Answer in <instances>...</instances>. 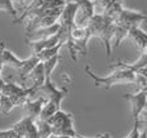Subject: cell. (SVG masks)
<instances>
[{
  "label": "cell",
  "instance_id": "6da1fadb",
  "mask_svg": "<svg viewBox=\"0 0 147 138\" xmlns=\"http://www.w3.org/2000/svg\"><path fill=\"white\" fill-rule=\"evenodd\" d=\"M112 72L107 76H98L92 71L90 66L86 65L85 66V72L88 76L94 81L96 87H103L106 89H110L111 87L116 84H121V83H129V84H134L136 79H137V74L130 70L127 69H111Z\"/></svg>",
  "mask_w": 147,
  "mask_h": 138
},
{
  "label": "cell",
  "instance_id": "d6986e66",
  "mask_svg": "<svg viewBox=\"0 0 147 138\" xmlns=\"http://www.w3.org/2000/svg\"><path fill=\"white\" fill-rule=\"evenodd\" d=\"M75 138H88V137H83V136H80V134H78ZM97 138H111V136H110V133H105V134H101V136Z\"/></svg>",
  "mask_w": 147,
  "mask_h": 138
},
{
  "label": "cell",
  "instance_id": "44dd1931",
  "mask_svg": "<svg viewBox=\"0 0 147 138\" xmlns=\"http://www.w3.org/2000/svg\"><path fill=\"white\" fill-rule=\"evenodd\" d=\"M4 84H5V81L1 79V76H0V92H1V89H3V87H4Z\"/></svg>",
  "mask_w": 147,
  "mask_h": 138
},
{
  "label": "cell",
  "instance_id": "7402d4cb",
  "mask_svg": "<svg viewBox=\"0 0 147 138\" xmlns=\"http://www.w3.org/2000/svg\"><path fill=\"white\" fill-rule=\"evenodd\" d=\"M49 138H70V137H62V136H51Z\"/></svg>",
  "mask_w": 147,
  "mask_h": 138
},
{
  "label": "cell",
  "instance_id": "52a82bcc",
  "mask_svg": "<svg viewBox=\"0 0 147 138\" xmlns=\"http://www.w3.org/2000/svg\"><path fill=\"white\" fill-rule=\"evenodd\" d=\"M146 20V15L141 12H134V10L124 9L123 8L117 15L114 18V22L123 23V25L128 26V27H133V26H140L141 22Z\"/></svg>",
  "mask_w": 147,
  "mask_h": 138
},
{
  "label": "cell",
  "instance_id": "4fadbf2b",
  "mask_svg": "<svg viewBox=\"0 0 147 138\" xmlns=\"http://www.w3.org/2000/svg\"><path fill=\"white\" fill-rule=\"evenodd\" d=\"M114 25L115 27H114V36H112V39H115V45L119 46L121 44V41L128 36V31H129L130 27L117 22H114Z\"/></svg>",
  "mask_w": 147,
  "mask_h": 138
},
{
  "label": "cell",
  "instance_id": "9c48e42d",
  "mask_svg": "<svg viewBox=\"0 0 147 138\" xmlns=\"http://www.w3.org/2000/svg\"><path fill=\"white\" fill-rule=\"evenodd\" d=\"M45 102H47L45 97H40L35 101L28 100L27 102L22 106L23 111H25V116L26 118L32 119V120L35 121L36 119H39V115H40V112H41V108H43V106L45 105Z\"/></svg>",
  "mask_w": 147,
  "mask_h": 138
},
{
  "label": "cell",
  "instance_id": "3957f363",
  "mask_svg": "<svg viewBox=\"0 0 147 138\" xmlns=\"http://www.w3.org/2000/svg\"><path fill=\"white\" fill-rule=\"evenodd\" d=\"M74 116L71 112H65L62 110H58L45 120L51 127L52 136H62L75 138L78 133L74 129Z\"/></svg>",
  "mask_w": 147,
  "mask_h": 138
},
{
  "label": "cell",
  "instance_id": "5b68a950",
  "mask_svg": "<svg viewBox=\"0 0 147 138\" xmlns=\"http://www.w3.org/2000/svg\"><path fill=\"white\" fill-rule=\"evenodd\" d=\"M26 41H27V44L30 45L32 54H38V53H40V52L45 50V49L53 48V46L58 45V44H62V38L58 31V32L54 34V35L47 36V38H41L40 40H28V39H26Z\"/></svg>",
  "mask_w": 147,
  "mask_h": 138
},
{
  "label": "cell",
  "instance_id": "8fae6325",
  "mask_svg": "<svg viewBox=\"0 0 147 138\" xmlns=\"http://www.w3.org/2000/svg\"><path fill=\"white\" fill-rule=\"evenodd\" d=\"M27 80H31V87L38 89V92H39V88L44 84V80H45L43 63H38L35 67H34L32 71L28 74Z\"/></svg>",
  "mask_w": 147,
  "mask_h": 138
},
{
  "label": "cell",
  "instance_id": "30bf717a",
  "mask_svg": "<svg viewBox=\"0 0 147 138\" xmlns=\"http://www.w3.org/2000/svg\"><path fill=\"white\" fill-rule=\"evenodd\" d=\"M133 43L137 45V48L141 49V52L147 50V35L143 30H141L140 26H133L128 31V36Z\"/></svg>",
  "mask_w": 147,
  "mask_h": 138
},
{
  "label": "cell",
  "instance_id": "ac0fdd59",
  "mask_svg": "<svg viewBox=\"0 0 147 138\" xmlns=\"http://www.w3.org/2000/svg\"><path fill=\"white\" fill-rule=\"evenodd\" d=\"M5 50V44L4 41H0V75L3 71V66H4V62H3V53Z\"/></svg>",
  "mask_w": 147,
  "mask_h": 138
},
{
  "label": "cell",
  "instance_id": "277c9868",
  "mask_svg": "<svg viewBox=\"0 0 147 138\" xmlns=\"http://www.w3.org/2000/svg\"><path fill=\"white\" fill-rule=\"evenodd\" d=\"M124 100H128L130 102V108H132V116L133 120L140 119L146 112V100L147 94L146 90H140L136 94H125L123 96Z\"/></svg>",
  "mask_w": 147,
  "mask_h": 138
},
{
  "label": "cell",
  "instance_id": "e0dca14e",
  "mask_svg": "<svg viewBox=\"0 0 147 138\" xmlns=\"http://www.w3.org/2000/svg\"><path fill=\"white\" fill-rule=\"evenodd\" d=\"M12 4L17 12H23L26 8V0H12Z\"/></svg>",
  "mask_w": 147,
  "mask_h": 138
},
{
  "label": "cell",
  "instance_id": "ffe728a7",
  "mask_svg": "<svg viewBox=\"0 0 147 138\" xmlns=\"http://www.w3.org/2000/svg\"><path fill=\"white\" fill-rule=\"evenodd\" d=\"M140 138H147V129H146V127H142V132L140 133Z\"/></svg>",
  "mask_w": 147,
  "mask_h": 138
},
{
  "label": "cell",
  "instance_id": "8992f818",
  "mask_svg": "<svg viewBox=\"0 0 147 138\" xmlns=\"http://www.w3.org/2000/svg\"><path fill=\"white\" fill-rule=\"evenodd\" d=\"M12 129L14 131L17 138H40L34 120L30 118H26V116H23V119L16 123Z\"/></svg>",
  "mask_w": 147,
  "mask_h": 138
},
{
  "label": "cell",
  "instance_id": "5bb4252c",
  "mask_svg": "<svg viewBox=\"0 0 147 138\" xmlns=\"http://www.w3.org/2000/svg\"><path fill=\"white\" fill-rule=\"evenodd\" d=\"M62 46H63V44H58V45L53 46V48L45 49V50L40 52V53H38V54H34V56H36V57H38L39 62H40V63H43V62L48 61L49 58H52V57H54V56H58V54H59V50H61V48H62Z\"/></svg>",
  "mask_w": 147,
  "mask_h": 138
},
{
  "label": "cell",
  "instance_id": "9a60e30c",
  "mask_svg": "<svg viewBox=\"0 0 147 138\" xmlns=\"http://www.w3.org/2000/svg\"><path fill=\"white\" fill-rule=\"evenodd\" d=\"M35 127H36V131H38V134L40 138H49L52 136V132H51V127L47 121L40 120V119H36L35 121Z\"/></svg>",
  "mask_w": 147,
  "mask_h": 138
},
{
  "label": "cell",
  "instance_id": "2e32d148",
  "mask_svg": "<svg viewBox=\"0 0 147 138\" xmlns=\"http://www.w3.org/2000/svg\"><path fill=\"white\" fill-rule=\"evenodd\" d=\"M0 10L8 13V14L12 15L14 20L18 17V12L16 10V8L13 7L12 0H0Z\"/></svg>",
  "mask_w": 147,
  "mask_h": 138
},
{
  "label": "cell",
  "instance_id": "7a4b0ae2",
  "mask_svg": "<svg viewBox=\"0 0 147 138\" xmlns=\"http://www.w3.org/2000/svg\"><path fill=\"white\" fill-rule=\"evenodd\" d=\"M3 62L4 65L12 67L17 71V77H18V85L26 88V83H27V76L32 69L36 66L38 63H40L38 59V57L31 54V57L26 59H20L17 56L12 53L10 50L5 49L4 53H3Z\"/></svg>",
  "mask_w": 147,
  "mask_h": 138
},
{
  "label": "cell",
  "instance_id": "7c38bea8",
  "mask_svg": "<svg viewBox=\"0 0 147 138\" xmlns=\"http://www.w3.org/2000/svg\"><path fill=\"white\" fill-rule=\"evenodd\" d=\"M27 89L28 88H23L16 83H5L0 92V96H20L27 92Z\"/></svg>",
  "mask_w": 147,
  "mask_h": 138
},
{
  "label": "cell",
  "instance_id": "ba28073f",
  "mask_svg": "<svg viewBox=\"0 0 147 138\" xmlns=\"http://www.w3.org/2000/svg\"><path fill=\"white\" fill-rule=\"evenodd\" d=\"M65 4L66 3H72L78 7V9L81 12V18L79 20L78 23H75L76 26H80V27H85L86 23L89 22L92 17L94 14V7L93 3L90 0H63Z\"/></svg>",
  "mask_w": 147,
  "mask_h": 138
}]
</instances>
